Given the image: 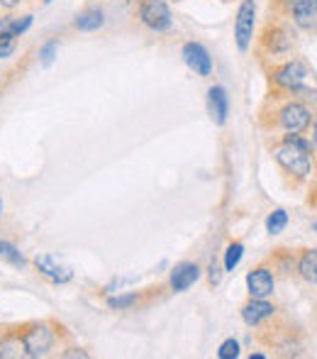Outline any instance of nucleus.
<instances>
[{
	"mask_svg": "<svg viewBox=\"0 0 317 359\" xmlns=\"http://www.w3.org/2000/svg\"><path fill=\"white\" fill-rule=\"evenodd\" d=\"M295 47V29L293 22L279 15H269L256 37V54L264 64H274L279 59L288 57Z\"/></svg>",
	"mask_w": 317,
	"mask_h": 359,
	"instance_id": "f257e3e1",
	"label": "nucleus"
},
{
	"mask_svg": "<svg viewBox=\"0 0 317 359\" xmlns=\"http://www.w3.org/2000/svg\"><path fill=\"white\" fill-rule=\"evenodd\" d=\"M266 74H269V83H271L269 98L281 100V98H288V95L310 93L308 90L310 67L303 59L293 57V59H286V62L266 64Z\"/></svg>",
	"mask_w": 317,
	"mask_h": 359,
	"instance_id": "f03ea898",
	"label": "nucleus"
},
{
	"mask_svg": "<svg viewBox=\"0 0 317 359\" xmlns=\"http://www.w3.org/2000/svg\"><path fill=\"white\" fill-rule=\"evenodd\" d=\"M20 340H22L24 347V357H47L49 350H54L57 345L59 332L54 330L52 323H24V325L17 327Z\"/></svg>",
	"mask_w": 317,
	"mask_h": 359,
	"instance_id": "7ed1b4c3",
	"label": "nucleus"
},
{
	"mask_svg": "<svg viewBox=\"0 0 317 359\" xmlns=\"http://www.w3.org/2000/svg\"><path fill=\"white\" fill-rule=\"evenodd\" d=\"M269 15H279L298 29H317V0H269Z\"/></svg>",
	"mask_w": 317,
	"mask_h": 359,
	"instance_id": "20e7f679",
	"label": "nucleus"
},
{
	"mask_svg": "<svg viewBox=\"0 0 317 359\" xmlns=\"http://www.w3.org/2000/svg\"><path fill=\"white\" fill-rule=\"evenodd\" d=\"M274 118H271V128H281L283 133H305V130L310 128V123H313V113H310V108L305 103H300V100H286V103H281L279 108L274 110Z\"/></svg>",
	"mask_w": 317,
	"mask_h": 359,
	"instance_id": "39448f33",
	"label": "nucleus"
},
{
	"mask_svg": "<svg viewBox=\"0 0 317 359\" xmlns=\"http://www.w3.org/2000/svg\"><path fill=\"white\" fill-rule=\"evenodd\" d=\"M274 159L281 164V169L288 171L295 179H308L313 161H310V151L293 142H281L274 147Z\"/></svg>",
	"mask_w": 317,
	"mask_h": 359,
	"instance_id": "423d86ee",
	"label": "nucleus"
},
{
	"mask_svg": "<svg viewBox=\"0 0 317 359\" xmlns=\"http://www.w3.org/2000/svg\"><path fill=\"white\" fill-rule=\"evenodd\" d=\"M137 15L144 27H149L152 32H169L174 25L166 0H137Z\"/></svg>",
	"mask_w": 317,
	"mask_h": 359,
	"instance_id": "0eeeda50",
	"label": "nucleus"
},
{
	"mask_svg": "<svg viewBox=\"0 0 317 359\" xmlns=\"http://www.w3.org/2000/svg\"><path fill=\"white\" fill-rule=\"evenodd\" d=\"M256 27V0H241L234 18V42L241 54L249 52Z\"/></svg>",
	"mask_w": 317,
	"mask_h": 359,
	"instance_id": "6e6552de",
	"label": "nucleus"
},
{
	"mask_svg": "<svg viewBox=\"0 0 317 359\" xmlns=\"http://www.w3.org/2000/svg\"><path fill=\"white\" fill-rule=\"evenodd\" d=\"M274 286H276V276L274 269L266 264H259L256 269H251L246 274V288H249L251 298H269L274 296Z\"/></svg>",
	"mask_w": 317,
	"mask_h": 359,
	"instance_id": "1a4fd4ad",
	"label": "nucleus"
},
{
	"mask_svg": "<svg viewBox=\"0 0 317 359\" xmlns=\"http://www.w3.org/2000/svg\"><path fill=\"white\" fill-rule=\"evenodd\" d=\"M34 266H37L39 274L47 276L54 284H66V281L73 279V271L69 269V266H64L62 262L52 255H37L34 257Z\"/></svg>",
	"mask_w": 317,
	"mask_h": 359,
	"instance_id": "9d476101",
	"label": "nucleus"
},
{
	"mask_svg": "<svg viewBox=\"0 0 317 359\" xmlns=\"http://www.w3.org/2000/svg\"><path fill=\"white\" fill-rule=\"evenodd\" d=\"M183 62L188 64V69H193L198 76L213 74V59H210V52L200 42L183 44Z\"/></svg>",
	"mask_w": 317,
	"mask_h": 359,
	"instance_id": "9b49d317",
	"label": "nucleus"
},
{
	"mask_svg": "<svg viewBox=\"0 0 317 359\" xmlns=\"http://www.w3.org/2000/svg\"><path fill=\"white\" fill-rule=\"evenodd\" d=\"M276 308L274 303H269L266 298H249V301L241 306V320L246 325H261L264 320L274 318Z\"/></svg>",
	"mask_w": 317,
	"mask_h": 359,
	"instance_id": "f8f14e48",
	"label": "nucleus"
},
{
	"mask_svg": "<svg viewBox=\"0 0 317 359\" xmlns=\"http://www.w3.org/2000/svg\"><path fill=\"white\" fill-rule=\"evenodd\" d=\"M198 279H200V266L190 264V262H183V264H178L171 271V288H174L176 293L188 291Z\"/></svg>",
	"mask_w": 317,
	"mask_h": 359,
	"instance_id": "ddd939ff",
	"label": "nucleus"
},
{
	"mask_svg": "<svg viewBox=\"0 0 317 359\" xmlns=\"http://www.w3.org/2000/svg\"><path fill=\"white\" fill-rule=\"evenodd\" d=\"M208 105H210V115H213L215 125L227 123L230 100H227V93H225L223 86H213V88L208 90Z\"/></svg>",
	"mask_w": 317,
	"mask_h": 359,
	"instance_id": "4468645a",
	"label": "nucleus"
},
{
	"mask_svg": "<svg viewBox=\"0 0 317 359\" xmlns=\"http://www.w3.org/2000/svg\"><path fill=\"white\" fill-rule=\"evenodd\" d=\"M295 274L305 281V284H317V250H305L298 257V266H295Z\"/></svg>",
	"mask_w": 317,
	"mask_h": 359,
	"instance_id": "2eb2a0df",
	"label": "nucleus"
},
{
	"mask_svg": "<svg viewBox=\"0 0 317 359\" xmlns=\"http://www.w3.org/2000/svg\"><path fill=\"white\" fill-rule=\"evenodd\" d=\"M105 25V15L100 8H88L73 20V27L80 29V32H98Z\"/></svg>",
	"mask_w": 317,
	"mask_h": 359,
	"instance_id": "dca6fc26",
	"label": "nucleus"
},
{
	"mask_svg": "<svg viewBox=\"0 0 317 359\" xmlns=\"http://www.w3.org/2000/svg\"><path fill=\"white\" fill-rule=\"evenodd\" d=\"M22 355H24V347H22V340H20L17 327L3 332V335H0V357L15 359V357H22Z\"/></svg>",
	"mask_w": 317,
	"mask_h": 359,
	"instance_id": "f3484780",
	"label": "nucleus"
},
{
	"mask_svg": "<svg viewBox=\"0 0 317 359\" xmlns=\"http://www.w3.org/2000/svg\"><path fill=\"white\" fill-rule=\"evenodd\" d=\"M271 262H274V269L283 271L286 276H290V271L295 274V266H298V262H295V257L290 255L288 250H276L274 255H271Z\"/></svg>",
	"mask_w": 317,
	"mask_h": 359,
	"instance_id": "a211bd4d",
	"label": "nucleus"
},
{
	"mask_svg": "<svg viewBox=\"0 0 317 359\" xmlns=\"http://www.w3.org/2000/svg\"><path fill=\"white\" fill-rule=\"evenodd\" d=\"M286 225H288V213L286 210H274L269 217H266V230L271 232V235H279V232L286 230Z\"/></svg>",
	"mask_w": 317,
	"mask_h": 359,
	"instance_id": "6ab92c4d",
	"label": "nucleus"
},
{
	"mask_svg": "<svg viewBox=\"0 0 317 359\" xmlns=\"http://www.w3.org/2000/svg\"><path fill=\"white\" fill-rule=\"evenodd\" d=\"M241 255H244V245L237 240L227 247V255H225V269L227 271H234V266L241 262Z\"/></svg>",
	"mask_w": 317,
	"mask_h": 359,
	"instance_id": "aec40b11",
	"label": "nucleus"
},
{
	"mask_svg": "<svg viewBox=\"0 0 317 359\" xmlns=\"http://www.w3.org/2000/svg\"><path fill=\"white\" fill-rule=\"evenodd\" d=\"M139 301V293H125V296H113L108 298V306L115 311H125V308H132Z\"/></svg>",
	"mask_w": 317,
	"mask_h": 359,
	"instance_id": "412c9836",
	"label": "nucleus"
},
{
	"mask_svg": "<svg viewBox=\"0 0 317 359\" xmlns=\"http://www.w3.org/2000/svg\"><path fill=\"white\" fill-rule=\"evenodd\" d=\"M57 52H59V42H57V39L47 42L42 47V52H39V64H42V67H52L54 59H57Z\"/></svg>",
	"mask_w": 317,
	"mask_h": 359,
	"instance_id": "4be33fe9",
	"label": "nucleus"
},
{
	"mask_svg": "<svg viewBox=\"0 0 317 359\" xmlns=\"http://www.w3.org/2000/svg\"><path fill=\"white\" fill-rule=\"evenodd\" d=\"M218 357L220 359H234L239 357V342L237 340H225L218 350Z\"/></svg>",
	"mask_w": 317,
	"mask_h": 359,
	"instance_id": "5701e85b",
	"label": "nucleus"
},
{
	"mask_svg": "<svg viewBox=\"0 0 317 359\" xmlns=\"http://www.w3.org/2000/svg\"><path fill=\"white\" fill-rule=\"evenodd\" d=\"M0 255H3V257H8V259L13 262L15 266H24V264H27V262H24V257L20 255V252L15 250V247L5 245V242H0Z\"/></svg>",
	"mask_w": 317,
	"mask_h": 359,
	"instance_id": "b1692460",
	"label": "nucleus"
},
{
	"mask_svg": "<svg viewBox=\"0 0 317 359\" xmlns=\"http://www.w3.org/2000/svg\"><path fill=\"white\" fill-rule=\"evenodd\" d=\"M220 279H223V269H220L218 262H213V264H210V286H218Z\"/></svg>",
	"mask_w": 317,
	"mask_h": 359,
	"instance_id": "393cba45",
	"label": "nucleus"
},
{
	"mask_svg": "<svg viewBox=\"0 0 317 359\" xmlns=\"http://www.w3.org/2000/svg\"><path fill=\"white\" fill-rule=\"evenodd\" d=\"M62 357H64V359H73V357H78V359H88V352L80 350V347H71V350L62 352Z\"/></svg>",
	"mask_w": 317,
	"mask_h": 359,
	"instance_id": "a878e982",
	"label": "nucleus"
},
{
	"mask_svg": "<svg viewBox=\"0 0 317 359\" xmlns=\"http://www.w3.org/2000/svg\"><path fill=\"white\" fill-rule=\"evenodd\" d=\"M15 52V42H8V44H0V59L10 57Z\"/></svg>",
	"mask_w": 317,
	"mask_h": 359,
	"instance_id": "bb28decb",
	"label": "nucleus"
},
{
	"mask_svg": "<svg viewBox=\"0 0 317 359\" xmlns=\"http://www.w3.org/2000/svg\"><path fill=\"white\" fill-rule=\"evenodd\" d=\"M22 0H0V8L3 10H15Z\"/></svg>",
	"mask_w": 317,
	"mask_h": 359,
	"instance_id": "cd10ccee",
	"label": "nucleus"
},
{
	"mask_svg": "<svg viewBox=\"0 0 317 359\" xmlns=\"http://www.w3.org/2000/svg\"><path fill=\"white\" fill-rule=\"evenodd\" d=\"M313 142L317 144V120H315V130H313Z\"/></svg>",
	"mask_w": 317,
	"mask_h": 359,
	"instance_id": "c85d7f7f",
	"label": "nucleus"
},
{
	"mask_svg": "<svg viewBox=\"0 0 317 359\" xmlns=\"http://www.w3.org/2000/svg\"><path fill=\"white\" fill-rule=\"evenodd\" d=\"M0 215H3V198H0Z\"/></svg>",
	"mask_w": 317,
	"mask_h": 359,
	"instance_id": "c756f323",
	"label": "nucleus"
},
{
	"mask_svg": "<svg viewBox=\"0 0 317 359\" xmlns=\"http://www.w3.org/2000/svg\"><path fill=\"white\" fill-rule=\"evenodd\" d=\"M313 230H315V232H317V222H313Z\"/></svg>",
	"mask_w": 317,
	"mask_h": 359,
	"instance_id": "7c9ffc66",
	"label": "nucleus"
},
{
	"mask_svg": "<svg viewBox=\"0 0 317 359\" xmlns=\"http://www.w3.org/2000/svg\"><path fill=\"white\" fill-rule=\"evenodd\" d=\"M174 3H178V0H174Z\"/></svg>",
	"mask_w": 317,
	"mask_h": 359,
	"instance_id": "2f4dec72",
	"label": "nucleus"
}]
</instances>
